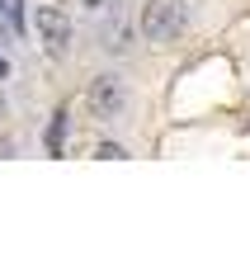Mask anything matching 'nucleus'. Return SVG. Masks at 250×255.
I'll use <instances>...</instances> for the list:
<instances>
[{
    "label": "nucleus",
    "instance_id": "nucleus-1",
    "mask_svg": "<svg viewBox=\"0 0 250 255\" xmlns=\"http://www.w3.org/2000/svg\"><path fill=\"white\" fill-rule=\"evenodd\" d=\"M184 28V0H147L142 5V33L151 43H166Z\"/></svg>",
    "mask_w": 250,
    "mask_h": 255
},
{
    "label": "nucleus",
    "instance_id": "nucleus-2",
    "mask_svg": "<svg viewBox=\"0 0 250 255\" xmlns=\"http://www.w3.org/2000/svg\"><path fill=\"white\" fill-rule=\"evenodd\" d=\"M85 104H90L94 119H113V114H123V104H128V90H123L118 76H94L90 90H85Z\"/></svg>",
    "mask_w": 250,
    "mask_h": 255
},
{
    "label": "nucleus",
    "instance_id": "nucleus-3",
    "mask_svg": "<svg viewBox=\"0 0 250 255\" xmlns=\"http://www.w3.org/2000/svg\"><path fill=\"white\" fill-rule=\"evenodd\" d=\"M38 33H43L47 52H57V57H62V52H66V38H71V24H66V14H62V9L43 5V9H38Z\"/></svg>",
    "mask_w": 250,
    "mask_h": 255
},
{
    "label": "nucleus",
    "instance_id": "nucleus-4",
    "mask_svg": "<svg viewBox=\"0 0 250 255\" xmlns=\"http://www.w3.org/2000/svg\"><path fill=\"white\" fill-rule=\"evenodd\" d=\"M62 137H66V114H57L52 132H47V151H52V156H62Z\"/></svg>",
    "mask_w": 250,
    "mask_h": 255
},
{
    "label": "nucleus",
    "instance_id": "nucleus-5",
    "mask_svg": "<svg viewBox=\"0 0 250 255\" xmlns=\"http://www.w3.org/2000/svg\"><path fill=\"white\" fill-rule=\"evenodd\" d=\"M104 38H109V43H104L109 52H118V47H128V24H113L109 33H104Z\"/></svg>",
    "mask_w": 250,
    "mask_h": 255
},
{
    "label": "nucleus",
    "instance_id": "nucleus-6",
    "mask_svg": "<svg viewBox=\"0 0 250 255\" xmlns=\"http://www.w3.org/2000/svg\"><path fill=\"white\" fill-rule=\"evenodd\" d=\"M94 156H99V161H123V156H128V151H123L118 142H104V146H99V151H94Z\"/></svg>",
    "mask_w": 250,
    "mask_h": 255
}]
</instances>
